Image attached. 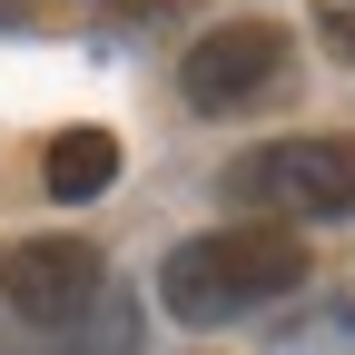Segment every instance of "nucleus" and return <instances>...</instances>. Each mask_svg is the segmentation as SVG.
Masks as SVG:
<instances>
[{"label":"nucleus","mask_w":355,"mask_h":355,"mask_svg":"<svg viewBox=\"0 0 355 355\" xmlns=\"http://www.w3.org/2000/svg\"><path fill=\"white\" fill-rule=\"evenodd\" d=\"M296 286H306V237L286 227H207V237H178L158 266V306L178 326H227Z\"/></svg>","instance_id":"1"},{"label":"nucleus","mask_w":355,"mask_h":355,"mask_svg":"<svg viewBox=\"0 0 355 355\" xmlns=\"http://www.w3.org/2000/svg\"><path fill=\"white\" fill-rule=\"evenodd\" d=\"M99 296H109V257L89 237H30V247L0 257V306H10V326H69Z\"/></svg>","instance_id":"4"},{"label":"nucleus","mask_w":355,"mask_h":355,"mask_svg":"<svg viewBox=\"0 0 355 355\" xmlns=\"http://www.w3.org/2000/svg\"><path fill=\"white\" fill-rule=\"evenodd\" d=\"M316 40H326L345 69H355V0H316Z\"/></svg>","instance_id":"7"},{"label":"nucleus","mask_w":355,"mask_h":355,"mask_svg":"<svg viewBox=\"0 0 355 355\" xmlns=\"http://www.w3.org/2000/svg\"><path fill=\"white\" fill-rule=\"evenodd\" d=\"M0 355H139V306H128V296H99L69 326H10Z\"/></svg>","instance_id":"5"},{"label":"nucleus","mask_w":355,"mask_h":355,"mask_svg":"<svg viewBox=\"0 0 355 355\" xmlns=\"http://www.w3.org/2000/svg\"><path fill=\"white\" fill-rule=\"evenodd\" d=\"M227 207L257 217H355V139L316 128V139H266L227 168Z\"/></svg>","instance_id":"2"},{"label":"nucleus","mask_w":355,"mask_h":355,"mask_svg":"<svg viewBox=\"0 0 355 355\" xmlns=\"http://www.w3.org/2000/svg\"><path fill=\"white\" fill-rule=\"evenodd\" d=\"M40 178H50V198H60V207L109 198V188H119V139H109V128H60V139H50V168H40Z\"/></svg>","instance_id":"6"},{"label":"nucleus","mask_w":355,"mask_h":355,"mask_svg":"<svg viewBox=\"0 0 355 355\" xmlns=\"http://www.w3.org/2000/svg\"><path fill=\"white\" fill-rule=\"evenodd\" d=\"M99 10H119V20H168V10H188V0H99Z\"/></svg>","instance_id":"8"},{"label":"nucleus","mask_w":355,"mask_h":355,"mask_svg":"<svg viewBox=\"0 0 355 355\" xmlns=\"http://www.w3.org/2000/svg\"><path fill=\"white\" fill-rule=\"evenodd\" d=\"M296 69V40L277 20H227V30H207L188 60H178V99H188L198 119H237L257 99H277Z\"/></svg>","instance_id":"3"},{"label":"nucleus","mask_w":355,"mask_h":355,"mask_svg":"<svg viewBox=\"0 0 355 355\" xmlns=\"http://www.w3.org/2000/svg\"><path fill=\"white\" fill-rule=\"evenodd\" d=\"M0 10H30V0H0Z\"/></svg>","instance_id":"9"}]
</instances>
